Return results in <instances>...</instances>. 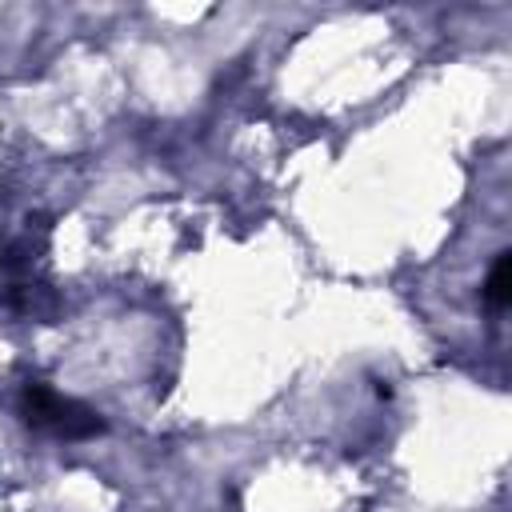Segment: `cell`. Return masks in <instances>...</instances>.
Listing matches in <instances>:
<instances>
[{"instance_id":"cell-1","label":"cell","mask_w":512,"mask_h":512,"mask_svg":"<svg viewBox=\"0 0 512 512\" xmlns=\"http://www.w3.org/2000/svg\"><path fill=\"white\" fill-rule=\"evenodd\" d=\"M20 412H24L28 424L48 428V432H56V436H64V440H84V436L104 432V420H100L92 408H84V404L60 396V392H52V388H44V384H28V388H24Z\"/></svg>"},{"instance_id":"cell-2","label":"cell","mask_w":512,"mask_h":512,"mask_svg":"<svg viewBox=\"0 0 512 512\" xmlns=\"http://www.w3.org/2000/svg\"><path fill=\"white\" fill-rule=\"evenodd\" d=\"M484 300L492 308H504L512 300V252H500L492 272H488V284H484Z\"/></svg>"}]
</instances>
